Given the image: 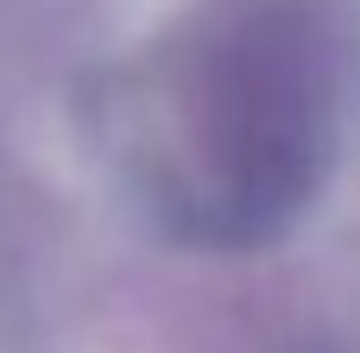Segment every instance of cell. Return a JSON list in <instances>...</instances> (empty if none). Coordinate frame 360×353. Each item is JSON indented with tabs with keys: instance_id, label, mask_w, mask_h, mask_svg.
Instances as JSON below:
<instances>
[{
	"instance_id": "cell-1",
	"label": "cell",
	"mask_w": 360,
	"mask_h": 353,
	"mask_svg": "<svg viewBox=\"0 0 360 353\" xmlns=\"http://www.w3.org/2000/svg\"><path fill=\"white\" fill-rule=\"evenodd\" d=\"M196 152L202 177L190 196V227L209 240L272 234L316 183L329 139L323 51L285 13H259L228 32L202 63Z\"/></svg>"
}]
</instances>
